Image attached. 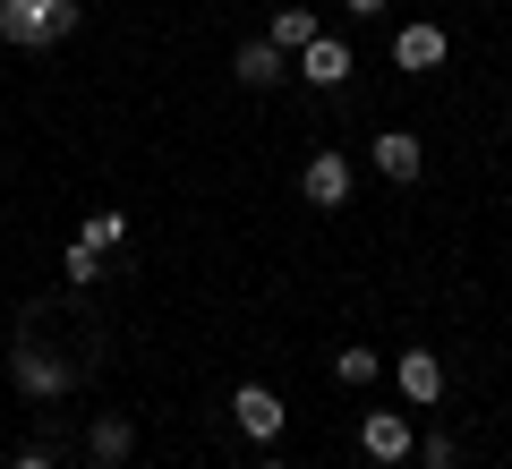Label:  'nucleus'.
I'll return each mask as SVG.
<instances>
[{
	"mask_svg": "<svg viewBox=\"0 0 512 469\" xmlns=\"http://www.w3.org/2000/svg\"><path fill=\"white\" fill-rule=\"evenodd\" d=\"M77 26V0H0V43H18V52H43Z\"/></svg>",
	"mask_w": 512,
	"mask_h": 469,
	"instance_id": "f257e3e1",
	"label": "nucleus"
},
{
	"mask_svg": "<svg viewBox=\"0 0 512 469\" xmlns=\"http://www.w3.org/2000/svg\"><path fill=\"white\" fill-rule=\"evenodd\" d=\"M359 452H367V461H384V469H402L410 452H419V435H410L402 410H367L359 418Z\"/></svg>",
	"mask_w": 512,
	"mask_h": 469,
	"instance_id": "f03ea898",
	"label": "nucleus"
},
{
	"mask_svg": "<svg viewBox=\"0 0 512 469\" xmlns=\"http://www.w3.org/2000/svg\"><path fill=\"white\" fill-rule=\"evenodd\" d=\"M231 427L256 435V444H274V435L291 427V410H282V393H265V384H239L231 393Z\"/></svg>",
	"mask_w": 512,
	"mask_h": 469,
	"instance_id": "7ed1b4c3",
	"label": "nucleus"
},
{
	"mask_svg": "<svg viewBox=\"0 0 512 469\" xmlns=\"http://www.w3.org/2000/svg\"><path fill=\"white\" fill-rule=\"evenodd\" d=\"M367 163H376V171H384V180H393V188H410V180H419V171H427V145L410 137V128H384V137L367 145Z\"/></svg>",
	"mask_w": 512,
	"mask_h": 469,
	"instance_id": "20e7f679",
	"label": "nucleus"
},
{
	"mask_svg": "<svg viewBox=\"0 0 512 469\" xmlns=\"http://www.w3.org/2000/svg\"><path fill=\"white\" fill-rule=\"evenodd\" d=\"M393 384H402L410 410H427V401H444V359L436 350H402V359H393Z\"/></svg>",
	"mask_w": 512,
	"mask_h": 469,
	"instance_id": "39448f33",
	"label": "nucleus"
},
{
	"mask_svg": "<svg viewBox=\"0 0 512 469\" xmlns=\"http://www.w3.org/2000/svg\"><path fill=\"white\" fill-rule=\"evenodd\" d=\"M231 77L265 94V86H282V77H291V52H282V43H239V52H231Z\"/></svg>",
	"mask_w": 512,
	"mask_h": 469,
	"instance_id": "423d86ee",
	"label": "nucleus"
},
{
	"mask_svg": "<svg viewBox=\"0 0 512 469\" xmlns=\"http://www.w3.org/2000/svg\"><path fill=\"white\" fill-rule=\"evenodd\" d=\"M299 197L325 205V214H333V205H350V163H342V154H316V163L299 171Z\"/></svg>",
	"mask_w": 512,
	"mask_h": 469,
	"instance_id": "0eeeda50",
	"label": "nucleus"
},
{
	"mask_svg": "<svg viewBox=\"0 0 512 469\" xmlns=\"http://www.w3.org/2000/svg\"><path fill=\"white\" fill-rule=\"evenodd\" d=\"M350 69H359V60H350V43H342V35H316L308 52H299V77H308V86H342Z\"/></svg>",
	"mask_w": 512,
	"mask_h": 469,
	"instance_id": "6e6552de",
	"label": "nucleus"
},
{
	"mask_svg": "<svg viewBox=\"0 0 512 469\" xmlns=\"http://www.w3.org/2000/svg\"><path fill=\"white\" fill-rule=\"evenodd\" d=\"M393 60L402 69H444V26H402L393 35Z\"/></svg>",
	"mask_w": 512,
	"mask_h": 469,
	"instance_id": "1a4fd4ad",
	"label": "nucleus"
},
{
	"mask_svg": "<svg viewBox=\"0 0 512 469\" xmlns=\"http://www.w3.org/2000/svg\"><path fill=\"white\" fill-rule=\"evenodd\" d=\"M9 367H18V393H60V384H69V367H60V359H43V350H26L18 342V359H9Z\"/></svg>",
	"mask_w": 512,
	"mask_h": 469,
	"instance_id": "9d476101",
	"label": "nucleus"
},
{
	"mask_svg": "<svg viewBox=\"0 0 512 469\" xmlns=\"http://www.w3.org/2000/svg\"><path fill=\"white\" fill-rule=\"evenodd\" d=\"M86 444H94V461H128V444H137V427H128L120 410H103V418L86 427Z\"/></svg>",
	"mask_w": 512,
	"mask_h": 469,
	"instance_id": "9b49d317",
	"label": "nucleus"
},
{
	"mask_svg": "<svg viewBox=\"0 0 512 469\" xmlns=\"http://www.w3.org/2000/svg\"><path fill=\"white\" fill-rule=\"evenodd\" d=\"M316 35H325V26H316V18H308V9H274V35H265V43H282V52H291V60H299V52H308V43H316Z\"/></svg>",
	"mask_w": 512,
	"mask_h": 469,
	"instance_id": "f8f14e48",
	"label": "nucleus"
},
{
	"mask_svg": "<svg viewBox=\"0 0 512 469\" xmlns=\"http://www.w3.org/2000/svg\"><path fill=\"white\" fill-rule=\"evenodd\" d=\"M60 265H69V282H103V248H94V239H77Z\"/></svg>",
	"mask_w": 512,
	"mask_h": 469,
	"instance_id": "ddd939ff",
	"label": "nucleus"
},
{
	"mask_svg": "<svg viewBox=\"0 0 512 469\" xmlns=\"http://www.w3.org/2000/svg\"><path fill=\"white\" fill-rule=\"evenodd\" d=\"M376 367H384V359H376V350H359V342H350V350H342V359H333V376H342V384H367V376H376Z\"/></svg>",
	"mask_w": 512,
	"mask_h": 469,
	"instance_id": "4468645a",
	"label": "nucleus"
},
{
	"mask_svg": "<svg viewBox=\"0 0 512 469\" xmlns=\"http://www.w3.org/2000/svg\"><path fill=\"white\" fill-rule=\"evenodd\" d=\"M86 239H94V248H120V239H128V214H94Z\"/></svg>",
	"mask_w": 512,
	"mask_h": 469,
	"instance_id": "2eb2a0df",
	"label": "nucleus"
},
{
	"mask_svg": "<svg viewBox=\"0 0 512 469\" xmlns=\"http://www.w3.org/2000/svg\"><path fill=\"white\" fill-rule=\"evenodd\" d=\"M419 461H427V469H453V461H461V444H453V435H427Z\"/></svg>",
	"mask_w": 512,
	"mask_h": 469,
	"instance_id": "dca6fc26",
	"label": "nucleus"
},
{
	"mask_svg": "<svg viewBox=\"0 0 512 469\" xmlns=\"http://www.w3.org/2000/svg\"><path fill=\"white\" fill-rule=\"evenodd\" d=\"M350 18H384V9H393V0H342Z\"/></svg>",
	"mask_w": 512,
	"mask_h": 469,
	"instance_id": "f3484780",
	"label": "nucleus"
},
{
	"mask_svg": "<svg viewBox=\"0 0 512 469\" xmlns=\"http://www.w3.org/2000/svg\"><path fill=\"white\" fill-rule=\"evenodd\" d=\"M9 469H52V452H18V461H9Z\"/></svg>",
	"mask_w": 512,
	"mask_h": 469,
	"instance_id": "a211bd4d",
	"label": "nucleus"
},
{
	"mask_svg": "<svg viewBox=\"0 0 512 469\" xmlns=\"http://www.w3.org/2000/svg\"><path fill=\"white\" fill-rule=\"evenodd\" d=\"M256 469H291V461H256Z\"/></svg>",
	"mask_w": 512,
	"mask_h": 469,
	"instance_id": "6ab92c4d",
	"label": "nucleus"
},
{
	"mask_svg": "<svg viewBox=\"0 0 512 469\" xmlns=\"http://www.w3.org/2000/svg\"><path fill=\"white\" fill-rule=\"evenodd\" d=\"M94 469H120V461H94Z\"/></svg>",
	"mask_w": 512,
	"mask_h": 469,
	"instance_id": "aec40b11",
	"label": "nucleus"
}]
</instances>
